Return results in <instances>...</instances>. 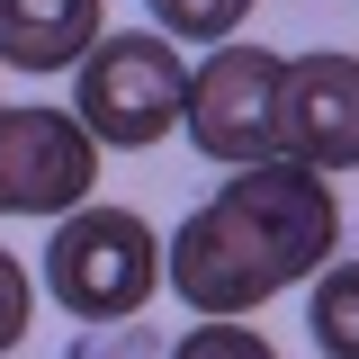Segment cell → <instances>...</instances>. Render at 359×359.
Wrapping results in <instances>:
<instances>
[{
  "label": "cell",
  "mask_w": 359,
  "mask_h": 359,
  "mask_svg": "<svg viewBox=\"0 0 359 359\" xmlns=\"http://www.w3.org/2000/svg\"><path fill=\"white\" fill-rule=\"evenodd\" d=\"M332 243H341L332 180L269 153V162H243L198 216H180V233L162 243V278L180 287V306L198 323H243L278 287L314 278Z\"/></svg>",
  "instance_id": "1"
},
{
  "label": "cell",
  "mask_w": 359,
  "mask_h": 359,
  "mask_svg": "<svg viewBox=\"0 0 359 359\" xmlns=\"http://www.w3.org/2000/svg\"><path fill=\"white\" fill-rule=\"evenodd\" d=\"M162 287V233L135 207H72L45 243V297L81 323H126Z\"/></svg>",
  "instance_id": "2"
},
{
  "label": "cell",
  "mask_w": 359,
  "mask_h": 359,
  "mask_svg": "<svg viewBox=\"0 0 359 359\" xmlns=\"http://www.w3.org/2000/svg\"><path fill=\"white\" fill-rule=\"evenodd\" d=\"M72 72H81V81H72V117L90 126V144L144 153V144H162V135L180 126L189 63H180L171 36H126V27H108Z\"/></svg>",
  "instance_id": "3"
},
{
  "label": "cell",
  "mask_w": 359,
  "mask_h": 359,
  "mask_svg": "<svg viewBox=\"0 0 359 359\" xmlns=\"http://www.w3.org/2000/svg\"><path fill=\"white\" fill-rule=\"evenodd\" d=\"M278 72H287V54L243 45V36H224L207 63H189V99H180L189 144L207 162H224V171L269 162L278 153Z\"/></svg>",
  "instance_id": "4"
},
{
  "label": "cell",
  "mask_w": 359,
  "mask_h": 359,
  "mask_svg": "<svg viewBox=\"0 0 359 359\" xmlns=\"http://www.w3.org/2000/svg\"><path fill=\"white\" fill-rule=\"evenodd\" d=\"M99 189V144L72 108H0V216H72Z\"/></svg>",
  "instance_id": "5"
},
{
  "label": "cell",
  "mask_w": 359,
  "mask_h": 359,
  "mask_svg": "<svg viewBox=\"0 0 359 359\" xmlns=\"http://www.w3.org/2000/svg\"><path fill=\"white\" fill-rule=\"evenodd\" d=\"M278 153L306 171H359V54H287L278 72Z\"/></svg>",
  "instance_id": "6"
},
{
  "label": "cell",
  "mask_w": 359,
  "mask_h": 359,
  "mask_svg": "<svg viewBox=\"0 0 359 359\" xmlns=\"http://www.w3.org/2000/svg\"><path fill=\"white\" fill-rule=\"evenodd\" d=\"M108 36L99 0H0V63L9 72H72Z\"/></svg>",
  "instance_id": "7"
},
{
  "label": "cell",
  "mask_w": 359,
  "mask_h": 359,
  "mask_svg": "<svg viewBox=\"0 0 359 359\" xmlns=\"http://www.w3.org/2000/svg\"><path fill=\"white\" fill-rule=\"evenodd\" d=\"M306 332H314V351H323V359H359V261H332V269H314Z\"/></svg>",
  "instance_id": "8"
},
{
  "label": "cell",
  "mask_w": 359,
  "mask_h": 359,
  "mask_svg": "<svg viewBox=\"0 0 359 359\" xmlns=\"http://www.w3.org/2000/svg\"><path fill=\"white\" fill-rule=\"evenodd\" d=\"M153 18H162V36H233L243 18H252V0H144Z\"/></svg>",
  "instance_id": "9"
},
{
  "label": "cell",
  "mask_w": 359,
  "mask_h": 359,
  "mask_svg": "<svg viewBox=\"0 0 359 359\" xmlns=\"http://www.w3.org/2000/svg\"><path fill=\"white\" fill-rule=\"evenodd\" d=\"M171 359H278V351H269L252 323H198V332H180Z\"/></svg>",
  "instance_id": "10"
},
{
  "label": "cell",
  "mask_w": 359,
  "mask_h": 359,
  "mask_svg": "<svg viewBox=\"0 0 359 359\" xmlns=\"http://www.w3.org/2000/svg\"><path fill=\"white\" fill-rule=\"evenodd\" d=\"M27 314H36V278L18 269V252H0V351L27 341Z\"/></svg>",
  "instance_id": "11"
}]
</instances>
